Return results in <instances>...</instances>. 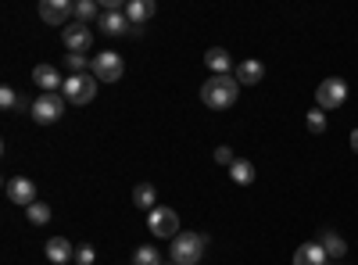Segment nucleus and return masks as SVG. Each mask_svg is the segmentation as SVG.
<instances>
[{
    "label": "nucleus",
    "instance_id": "1",
    "mask_svg": "<svg viewBox=\"0 0 358 265\" xmlns=\"http://www.w3.org/2000/svg\"><path fill=\"white\" fill-rule=\"evenodd\" d=\"M236 97H241V83H236V76H212L201 86V101L212 111H222V108L236 104Z\"/></svg>",
    "mask_w": 358,
    "mask_h": 265
},
{
    "label": "nucleus",
    "instance_id": "13",
    "mask_svg": "<svg viewBox=\"0 0 358 265\" xmlns=\"http://www.w3.org/2000/svg\"><path fill=\"white\" fill-rule=\"evenodd\" d=\"M236 83H241V86H258L262 79H265V65L262 62H255V57H248V62H241V65H236Z\"/></svg>",
    "mask_w": 358,
    "mask_h": 265
},
{
    "label": "nucleus",
    "instance_id": "18",
    "mask_svg": "<svg viewBox=\"0 0 358 265\" xmlns=\"http://www.w3.org/2000/svg\"><path fill=\"white\" fill-rule=\"evenodd\" d=\"M133 201H136V208H143L147 215H151V212L158 208V190H155L151 183H136V187H133Z\"/></svg>",
    "mask_w": 358,
    "mask_h": 265
},
{
    "label": "nucleus",
    "instance_id": "28",
    "mask_svg": "<svg viewBox=\"0 0 358 265\" xmlns=\"http://www.w3.org/2000/svg\"><path fill=\"white\" fill-rule=\"evenodd\" d=\"M215 162H219V165H226V169H233V162H236V155L229 151V147H219V151H215Z\"/></svg>",
    "mask_w": 358,
    "mask_h": 265
},
{
    "label": "nucleus",
    "instance_id": "8",
    "mask_svg": "<svg viewBox=\"0 0 358 265\" xmlns=\"http://www.w3.org/2000/svg\"><path fill=\"white\" fill-rule=\"evenodd\" d=\"M4 190H8V201L22 204V208L36 204V183H33V180H25V176H11V180L4 183Z\"/></svg>",
    "mask_w": 358,
    "mask_h": 265
},
{
    "label": "nucleus",
    "instance_id": "11",
    "mask_svg": "<svg viewBox=\"0 0 358 265\" xmlns=\"http://www.w3.org/2000/svg\"><path fill=\"white\" fill-rule=\"evenodd\" d=\"M62 43L69 47V54H86L90 50V43H94V33H90L86 25H69L65 33H62Z\"/></svg>",
    "mask_w": 358,
    "mask_h": 265
},
{
    "label": "nucleus",
    "instance_id": "17",
    "mask_svg": "<svg viewBox=\"0 0 358 265\" xmlns=\"http://www.w3.org/2000/svg\"><path fill=\"white\" fill-rule=\"evenodd\" d=\"M47 258H50L54 265H69V262L76 258V251H72V244H69L65 237H50V241H47Z\"/></svg>",
    "mask_w": 358,
    "mask_h": 265
},
{
    "label": "nucleus",
    "instance_id": "30",
    "mask_svg": "<svg viewBox=\"0 0 358 265\" xmlns=\"http://www.w3.org/2000/svg\"><path fill=\"white\" fill-rule=\"evenodd\" d=\"M162 265H165V262H162ZM169 265H176V262H169Z\"/></svg>",
    "mask_w": 358,
    "mask_h": 265
},
{
    "label": "nucleus",
    "instance_id": "5",
    "mask_svg": "<svg viewBox=\"0 0 358 265\" xmlns=\"http://www.w3.org/2000/svg\"><path fill=\"white\" fill-rule=\"evenodd\" d=\"M348 101V83L344 79H322L315 86V108L322 111H337Z\"/></svg>",
    "mask_w": 358,
    "mask_h": 265
},
{
    "label": "nucleus",
    "instance_id": "9",
    "mask_svg": "<svg viewBox=\"0 0 358 265\" xmlns=\"http://www.w3.org/2000/svg\"><path fill=\"white\" fill-rule=\"evenodd\" d=\"M40 18L47 25H65L69 18H76V4H69V0H43V4H40Z\"/></svg>",
    "mask_w": 358,
    "mask_h": 265
},
{
    "label": "nucleus",
    "instance_id": "4",
    "mask_svg": "<svg viewBox=\"0 0 358 265\" xmlns=\"http://www.w3.org/2000/svg\"><path fill=\"white\" fill-rule=\"evenodd\" d=\"M62 94H65V101L69 104H90L97 97V76H69L65 79V86H62Z\"/></svg>",
    "mask_w": 358,
    "mask_h": 265
},
{
    "label": "nucleus",
    "instance_id": "15",
    "mask_svg": "<svg viewBox=\"0 0 358 265\" xmlns=\"http://www.w3.org/2000/svg\"><path fill=\"white\" fill-rule=\"evenodd\" d=\"M155 0H129V4H126V18H129V25L133 29H140L147 18H155Z\"/></svg>",
    "mask_w": 358,
    "mask_h": 265
},
{
    "label": "nucleus",
    "instance_id": "29",
    "mask_svg": "<svg viewBox=\"0 0 358 265\" xmlns=\"http://www.w3.org/2000/svg\"><path fill=\"white\" fill-rule=\"evenodd\" d=\"M351 151H355V155H358V129H355V133H351Z\"/></svg>",
    "mask_w": 358,
    "mask_h": 265
},
{
    "label": "nucleus",
    "instance_id": "25",
    "mask_svg": "<svg viewBox=\"0 0 358 265\" xmlns=\"http://www.w3.org/2000/svg\"><path fill=\"white\" fill-rule=\"evenodd\" d=\"M305 122H308V129H312L315 136L326 133V111H322V108H308V119H305Z\"/></svg>",
    "mask_w": 358,
    "mask_h": 265
},
{
    "label": "nucleus",
    "instance_id": "20",
    "mask_svg": "<svg viewBox=\"0 0 358 265\" xmlns=\"http://www.w3.org/2000/svg\"><path fill=\"white\" fill-rule=\"evenodd\" d=\"M229 176H233V183L251 187V183H255V165H251V162H244V158H236V162H233V169H229Z\"/></svg>",
    "mask_w": 358,
    "mask_h": 265
},
{
    "label": "nucleus",
    "instance_id": "12",
    "mask_svg": "<svg viewBox=\"0 0 358 265\" xmlns=\"http://www.w3.org/2000/svg\"><path fill=\"white\" fill-rule=\"evenodd\" d=\"M33 83L40 86L43 94H62V86H65L54 65H36V69H33Z\"/></svg>",
    "mask_w": 358,
    "mask_h": 265
},
{
    "label": "nucleus",
    "instance_id": "6",
    "mask_svg": "<svg viewBox=\"0 0 358 265\" xmlns=\"http://www.w3.org/2000/svg\"><path fill=\"white\" fill-rule=\"evenodd\" d=\"M147 229H151L155 237H169V241H176V237H179V215H176L172 208H165V204H158V208L147 215Z\"/></svg>",
    "mask_w": 358,
    "mask_h": 265
},
{
    "label": "nucleus",
    "instance_id": "16",
    "mask_svg": "<svg viewBox=\"0 0 358 265\" xmlns=\"http://www.w3.org/2000/svg\"><path fill=\"white\" fill-rule=\"evenodd\" d=\"M326 251V258H344L348 255V244L337 237V229H319V237H315Z\"/></svg>",
    "mask_w": 358,
    "mask_h": 265
},
{
    "label": "nucleus",
    "instance_id": "22",
    "mask_svg": "<svg viewBox=\"0 0 358 265\" xmlns=\"http://www.w3.org/2000/svg\"><path fill=\"white\" fill-rule=\"evenodd\" d=\"M25 215H29V222H33V226H47L50 222V204L36 201V204H29V208H25Z\"/></svg>",
    "mask_w": 358,
    "mask_h": 265
},
{
    "label": "nucleus",
    "instance_id": "27",
    "mask_svg": "<svg viewBox=\"0 0 358 265\" xmlns=\"http://www.w3.org/2000/svg\"><path fill=\"white\" fill-rule=\"evenodd\" d=\"M76 262H79V265H94V262H97V251L90 248V244H83V248L76 251Z\"/></svg>",
    "mask_w": 358,
    "mask_h": 265
},
{
    "label": "nucleus",
    "instance_id": "23",
    "mask_svg": "<svg viewBox=\"0 0 358 265\" xmlns=\"http://www.w3.org/2000/svg\"><path fill=\"white\" fill-rule=\"evenodd\" d=\"M133 265H162V255H158V248H155V244H143V248H136V255H133Z\"/></svg>",
    "mask_w": 358,
    "mask_h": 265
},
{
    "label": "nucleus",
    "instance_id": "24",
    "mask_svg": "<svg viewBox=\"0 0 358 265\" xmlns=\"http://www.w3.org/2000/svg\"><path fill=\"white\" fill-rule=\"evenodd\" d=\"M0 108H4V111H22L25 108V97H18L11 86H0Z\"/></svg>",
    "mask_w": 358,
    "mask_h": 265
},
{
    "label": "nucleus",
    "instance_id": "21",
    "mask_svg": "<svg viewBox=\"0 0 358 265\" xmlns=\"http://www.w3.org/2000/svg\"><path fill=\"white\" fill-rule=\"evenodd\" d=\"M104 11L97 8V0H79L76 4V22L79 25H86V22H94V18H101Z\"/></svg>",
    "mask_w": 358,
    "mask_h": 265
},
{
    "label": "nucleus",
    "instance_id": "2",
    "mask_svg": "<svg viewBox=\"0 0 358 265\" xmlns=\"http://www.w3.org/2000/svg\"><path fill=\"white\" fill-rule=\"evenodd\" d=\"M204 237L201 233H179V237L172 241V248H169V258L176 262V265H197L201 262V255H204Z\"/></svg>",
    "mask_w": 358,
    "mask_h": 265
},
{
    "label": "nucleus",
    "instance_id": "19",
    "mask_svg": "<svg viewBox=\"0 0 358 265\" xmlns=\"http://www.w3.org/2000/svg\"><path fill=\"white\" fill-rule=\"evenodd\" d=\"M204 62H208V69H212L215 76H229V69H233V57L222 47H212V50L204 54Z\"/></svg>",
    "mask_w": 358,
    "mask_h": 265
},
{
    "label": "nucleus",
    "instance_id": "3",
    "mask_svg": "<svg viewBox=\"0 0 358 265\" xmlns=\"http://www.w3.org/2000/svg\"><path fill=\"white\" fill-rule=\"evenodd\" d=\"M65 104H69L65 94H40L29 108H33V119H36L40 126H54V122L65 115Z\"/></svg>",
    "mask_w": 358,
    "mask_h": 265
},
{
    "label": "nucleus",
    "instance_id": "26",
    "mask_svg": "<svg viewBox=\"0 0 358 265\" xmlns=\"http://www.w3.org/2000/svg\"><path fill=\"white\" fill-rule=\"evenodd\" d=\"M65 62H69L72 76H83V72H86V65H94V57H83V54H69Z\"/></svg>",
    "mask_w": 358,
    "mask_h": 265
},
{
    "label": "nucleus",
    "instance_id": "14",
    "mask_svg": "<svg viewBox=\"0 0 358 265\" xmlns=\"http://www.w3.org/2000/svg\"><path fill=\"white\" fill-rule=\"evenodd\" d=\"M326 262H330V258H326L319 241H308V244H301L294 251V265H326Z\"/></svg>",
    "mask_w": 358,
    "mask_h": 265
},
{
    "label": "nucleus",
    "instance_id": "10",
    "mask_svg": "<svg viewBox=\"0 0 358 265\" xmlns=\"http://www.w3.org/2000/svg\"><path fill=\"white\" fill-rule=\"evenodd\" d=\"M97 25H101L104 36H133V25H129L126 11H104L97 18Z\"/></svg>",
    "mask_w": 358,
    "mask_h": 265
},
{
    "label": "nucleus",
    "instance_id": "7",
    "mask_svg": "<svg viewBox=\"0 0 358 265\" xmlns=\"http://www.w3.org/2000/svg\"><path fill=\"white\" fill-rule=\"evenodd\" d=\"M90 69H94L97 83H118V79H122V72H126V65H122V54H115V50L97 54Z\"/></svg>",
    "mask_w": 358,
    "mask_h": 265
}]
</instances>
